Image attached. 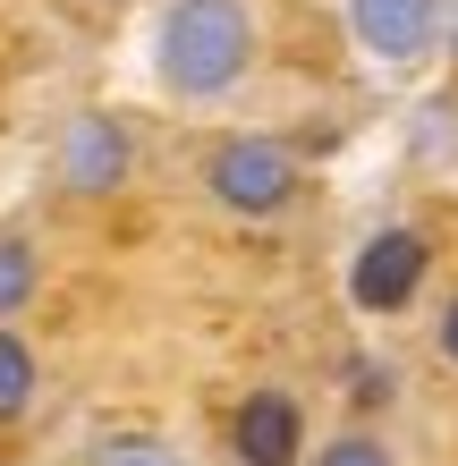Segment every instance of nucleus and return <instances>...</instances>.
I'll return each mask as SVG.
<instances>
[{"label": "nucleus", "instance_id": "obj_4", "mask_svg": "<svg viewBox=\"0 0 458 466\" xmlns=\"http://www.w3.org/2000/svg\"><path fill=\"white\" fill-rule=\"evenodd\" d=\"M229 458L238 466H298L306 458V407L289 390H247L229 416Z\"/></svg>", "mask_w": 458, "mask_h": 466}, {"label": "nucleus", "instance_id": "obj_8", "mask_svg": "<svg viewBox=\"0 0 458 466\" xmlns=\"http://www.w3.org/2000/svg\"><path fill=\"white\" fill-rule=\"evenodd\" d=\"M35 407V348L17 339V322H0V424H17Z\"/></svg>", "mask_w": 458, "mask_h": 466}, {"label": "nucleus", "instance_id": "obj_12", "mask_svg": "<svg viewBox=\"0 0 458 466\" xmlns=\"http://www.w3.org/2000/svg\"><path fill=\"white\" fill-rule=\"evenodd\" d=\"M433 348L458 365V297H450V306H442V322H433Z\"/></svg>", "mask_w": 458, "mask_h": 466}, {"label": "nucleus", "instance_id": "obj_5", "mask_svg": "<svg viewBox=\"0 0 458 466\" xmlns=\"http://www.w3.org/2000/svg\"><path fill=\"white\" fill-rule=\"evenodd\" d=\"M127 161H137V145H127V127L111 111L68 119V136H60V187L68 196H111V187H127Z\"/></svg>", "mask_w": 458, "mask_h": 466}, {"label": "nucleus", "instance_id": "obj_10", "mask_svg": "<svg viewBox=\"0 0 458 466\" xmlns=\"http://www.w3.org/2000/svg\"><path fill=\"white\" fill-rule=\"evenodd\" d=\"M314 466H399V458L373 441V432H331V441L314 450Z\"/></svg>", "mask_w": 458, "mask_h": 466}, {"label": "nucleus", "instance_id": "obj_9", "mask_svg": "<svg viewBox=\"0 0 458 466\" xmlns=\"http://www.w3.org/2000/svg\"><path fill=\"white\" fill-rule=\"evenodd\" d=\"M86 466H196L178 441H161V432H111V441H94Z\"/></svg>", "mask_w": 458, "mask_h": 466}, {"label": "nucleus", "instance_id": "obj_1", "mask_svg": "<svg viewBox=\"0 0 458 466\" xmlns=\"http://www.w3.org/2000/svg\"><path fill=\"white\" fill-rule=\"evenodd\" d=\"M153 68L178 102H221L255 68V9L247 0H170L153 35Z\"/></svg>", "mask_w": 458, "mask_h": 466}, {"label": "nucleus", "instance_id": "obj_3", "mask_svg": "<svg viewBox=\"0 0 458 466\" xmlns=\"http://www.w3.org/2000/svg\"><path fill=\"white\" fill-rule=\"evenodd\" d=\"M424 271H433V246L416 229H373L348 263V297H357V314H399V306H416Z\"/></svg>", "mask_w": 458, "mask_h": 466}, {"label": "nucleus", "instance_id": "obj_13", "mask_svg": "<svg viewBox=\"0 0 458 466\" xmlns=\"http://www.w3.org/2000/svg\"><path fill=\"white\" fill-rule=\"evenodd\" d=\"M450 51H458V25H450Z\"/></svg>", "mask_w": 458, "mask_h": 466}, {"label": "nucleus", "instance_id": "obj_6", "mask_svg": "<svg viewBox=\"0 0 458 466\" xmlns=\"http://www.w3.org/2000/svg\"><path fill=\"white\" fill-rule=\"evenodd\" d=\"M348 35L373 60H424L442 35V0H348Z\"/></svg>", "mask_w": 458, "mask_h": 466}, {"label": "nucleus", "instance_id": "obj_2", "mask_svg": "<svg viewBox=\"0 0 458 466\" xmlns=\"http://www.w3.org/2000/svg\"><path fill=\"white\" fill-rule=\"evenodd\" d=\"M204 187H212V204H221V212H238V221H272V212L298 204L306 170H298V153H289V145H272V136H229V145H212Z\"/></svg>", "mask_w": 458, "mask_h": 466}, {"label": "nucleus", "instance_id": "obj_7", "mask_svg": "<svg viewBox=\"0 0 458 466\" xmlns=\"http://www.w3.org/2000/svg\"><path fill=\"white\" fill-rule=\"evenodd\" d=\"M35 280H43V263L25 246V229H0V322H17L35 306Z\"/></svg>", "mask_w": 458, "mask_h": 466}, {"label": "nucleus", "instance_id": "obj_11", "mask_svg": "<svg viewBox=\"0 0 458 466\" xmlns=\"http://www.w3.org/2000/svg\"><path fill=\"white\" fill-rule=\"evenodd\" d=\"M348 381H357V390H348L357 407H382V399H391V373H382V365H365V356L348 365Z\"/></svg>", "mask_w": 458, "mask_h": 466}]
</instances>
